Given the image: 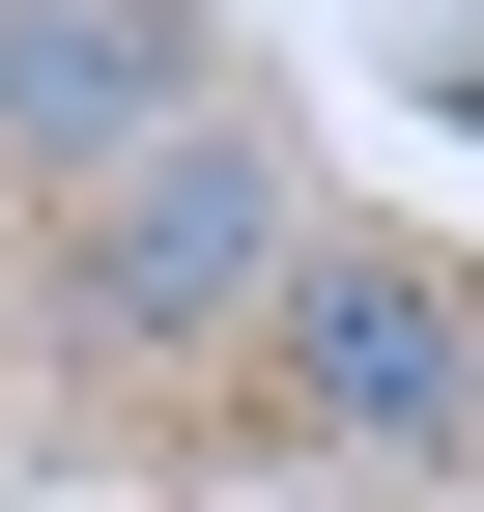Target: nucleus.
Masks as SVG:
<instances>
[{
    "mask_svg": "<svg viewBox=\"0 0 484 512\" xmlns=\"http://www.w3.org/2000/svg\"><path fill=\"white\" fill-rule=\"evenodd\" d=\"M228 114V29L200 0H0V171H143V143H200Z\"/></svg>",
    "mask_w": 484,
    "mask_h": 512,
    "instance_id": "obj_3",
    "label": "nucleus"
},
{
    "mask_svg": "<svg viewBox=\"0 0 484 512\" xmlns=\"http://www.w3.org/2000/svg\"><path fill=\"white\" fill-rule=\"evenodd\" d=\"M285 256H314V171H285L257 114H200V143H143V171L57 200L29 342H57V370H200V342H257V313H285Z\"/></svg>",
    "mask_w": 484,
    "mask_h": 512,
    "instance_id": "obj_1",
    "label": "nucleus"
},
{
    "mask_svg": "<svg viewBox=\"0 0 484 512\" xmlns=\"http://www.w3.org/2000/svg\"><path fill=\"white\" fill-rule=\"evenodd\" d=\"M257 399L314 427V456H456V427H484V285L428 228H314L285 313H257Z\"/></svg>",
    "mask_w": 484,
    "mask_h": 512,
    "instance_id": "obj_2",
    "label": "nucleus"
}]
</instances>
